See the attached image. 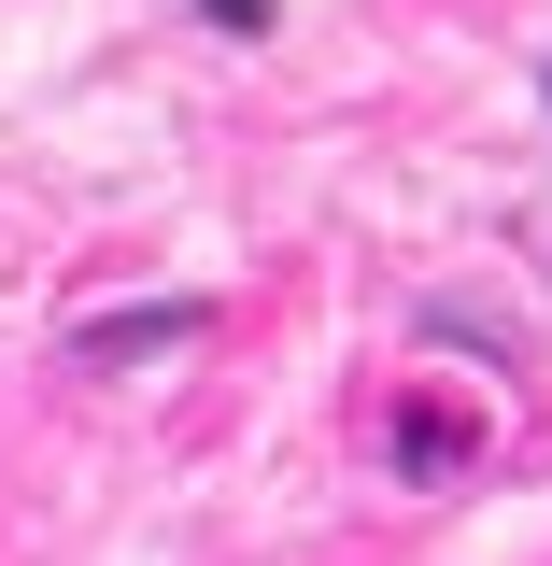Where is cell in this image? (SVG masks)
<instances>
[{
	"mask_svg": "<svg viewBox=\"0 0 552 566\" xmlns=\"http://www.w3.org/2000/svg\"><path fill=\"white\" fill-rule=\"evenodd\" d=\"M212 29H270V0H212Z\"/></svg>",
	"mask_w": 552,
	"mask_h": 566,
	"instance_id": "cell-1",
	"label": "cell"
}]
</instances>
